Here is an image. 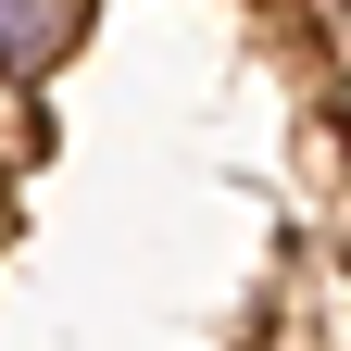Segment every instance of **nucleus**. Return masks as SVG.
<instances>
[{
	"label": "nucleus",
	"instance_id": "obj_1",
	"mask_svg": "<svg viewBox=\"0 0 351 351\" xmlns=\"http://www.w3.org/2000/svg\"><path fill=\"white\" fill-rule=\"evenodd\" d=\"M75 25H88V0H0V88H38V75H63Z\"/></svg>",
	"mask_w": 351,
	"mask_h": 351
},
{
	"label": "nucleus",
	"instance_id": "obj_2",
	"mask_svg": "<svg viewBox=\"0 0 351 351\" xmlns=\"http://www.w3.org/2000/svg\"><path fill=\"white\" fill-rule=\"evenodd\" d=\"M314 38H326V63L351 75V0H314Z\"/></svg>",
	"mask_w": 351,
	"mask_h": 351
}]
</instances>
